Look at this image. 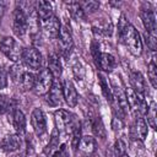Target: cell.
Instances as JSON below:
<instances>
[{
  "mask_svg": "<svg viewBox=\"0 0 157 157\" xmlns=\"http://www.w3.org/2000/svg\"><path fill=\"white\" fill-rule=\"evenodd\" d=\"M36 12H37L39 23H42V22L49 20L52 16H54L52 4L49 1H44V0H39L36 2Z\"/></svg>",
  "mask_w": 157,
  "mask_h": 157,
  "instance_id": "16",
  "label": "cell"
},
{
  "mask_svg": "<svg viewBox=\"0 0 157 157\" xmlns=\"http://www.w3.org/2000/svg\"><path fill=\"white\" fill-rule=\"evenodd\" d=\"M80 140H81V126L80 124H77L71 132V145L74 148H77Z\"/></svg>",
  "mask_w": 157,
  "mask_h": 157,
  "instance_id": "29",
  "label": "cell"
},
{
  "mask_svg": "<svg viewBox=\"0 0 157 157\" xmlns=\"http://www.w3.org/2000/svg\"><path fill=\"white\" fill-rule=\"evenodd\" d=\"M61 87H63V97L65 98V102L69 104V107L74 108L78 101V93L76 91V87L70 80H64Z\"/></svg>",
  "mask_w": 157,
  "mask_h": 157,
  "instance_id": "12",
  "label": "cell"
},
{
  "mask_svg": "<svg viewBox=\"0 0 157 157\" xmlns=\"http://www.w3.org/2000/svg\"><path fill=\"white\" fill-rule=\"evenodd\" d=\"M0 50L7 59H10L13 63H17L21 59V55L23 52L22 47L17 43V40L10 36L4 37L0 40Z\"/></svg>",
  "mask_w": 157,
  "mask_h": 157,
  "instance_id": "3",
  "label": "cell"
},
{
  "mask_svg": "<svg viewBox=\"0 0 157 157\" xmlns=\"http://www.w3.org/2000/svg\"><path fill=\"white\" fill-rule=\"evenodd\" d=\"M54 82V77L52 76V74L49 72L48 69H43L39 71V74L36 76V81H34V86H33V91L37 96H45L52 85Z\"/></svg>",
  "mask_w": 157,
  "mask_h": 157,
  "instance_id": "4",
  "label": "cell"
},
{
  "mask_svg": "<svg viewBox=\"0 0 157 157\" xmlns=\"http://www.w3.org/2000/svg\"><path fill=\"white\" fill-rule=\"evenodd\" d=\"M21 147V136L18 134H10L0 141V150L4 152H15Z\"/></svg>",
  "mask_w": 157,
  "mask_h": 157,
  "instance_id": "13",
  "label": "cell"
},
{
  "mask_svg": "<svg viewBox=\"0 0 157 157\" xmlns=\"http://www.w3.org/2000/svg\"><path fill=\"white\" fill-rule=\"evenodd\" d=\"M140 16L146 29V33L157 37V26H156V15L152 7L148 4H144L140 10Z\"/></svg>",
  "mask_w": 157,
  "mask_h": 157,
  "instance_id": "7",
  "label": "cell"
},
{
  "mask_svg": "<svg viewBox=\"0 0 157 157\" xmlns=\"http://www.w3.org/2000/svg\"><path fill=\"white\" fill-rule=\"evenodd\" d=\"M78 150L81 153L86 155V156H91L94 153L96 148H97V144L93 136L86 135V136H81V140L78 142Z\"/></svg>",
  "mask_w": 157,
  "mask_h": 157,
  "instance_id": "20",
  "label": "cell"
},
{
  "mask_svg": "<svg viewBox=\"0 0 157 157\" xmlns=\"http://www.w3.org/2000/svg\"><path fill=\"white\" fill-rule=\"evenodd\" d=\"M13 107V102L6 94H0V114L9 113Z\"/></svg>",
  "mask_w": 157,
  "mask_h": 157,
  "instance_id": "27",
  "label": "cell"
},
{
  "mask_svg": "<svg viewBox=\"0 0 157 157\" xmlns=\"http://www.w3.org/2000/svg\"><path fill=\"white\" fill-rule=\"evenodd\" d=\"M48 70L54 77V80H58L63 74V65L60 61V58L56 53H52L48 55Z\"/></svg>",
  "mask_w": 157,
  "mask_h": 157,
  "instance_id": "17",
  "label": "cell"
},
{
  "mask_svg": "<svg viewBox=\"0 0 157 157\" xmlns=\"http://www.w3.org/2000/svg\"><path fill=\"white\" fill-rule=\"evenodd\" d=\"M118 36L132 55H135V56L141 55V53H142V40L140 38V34L135 29V27L126 21L124 15H121V17L119 20V23H118Z\"/></svg>",
  "mask_w": 157,
  "mask_h": 157,
  "instance_id": "1",
  "label": "cell"
},
{
  "mask_svg": "<svg viewBox=\"0 0 157 157\" xmlns=\"http://www.w3.org/2000/svg\"><path fill=\"white\" fill-rule=\"evenodd\" d=\"M56 39H58V48H59L60 54L64 58H67L72 50V47H74L72 36H71V32L67 28V26L60 27V31H59Z\"/></svg>",
  "mask_w": 157,
  "mask_h": 157,
  "instance_id": "6",
  "label": "cell"
},
{
  "mask_svg": "<svg viewBox=\"0 0 157 157\" xmlns=\"http://www.w3.org/2000/svg\"><path fill=\"white\" fill-rule=\"evenodd\" d=\"M91 126H92V131H93V134L96 136H98L101 139H104L105 137V129H104V125H103L102 119L98 115H94L91 119Z\"/></svg>",
  "mask_w": 157,
  "mask_h": 157,
  "instance_id": "23",
  "label": "cell"
},
{
  "mask_svg": "<svg viewBox=\"0 0 157 157\" xmlns=\"http://www.w3.org/2000/svg\"><path fill=\"white\" fill-rule=\"evenodd\" d=\"M9 121L16 130V132L21 136L26 131V117L23 112L18 108H12L9 112Z\"/></svg>",
  "mask_w": 157,
  "mask_h": 157,
  "instance_id": "10",
  "label": "cell"
},
{
  "mask_svg": "<svg viewBox=\"0 0 157 157\" xmlns=\"http://www.w3.org/2000/svg\"><path fill=\"white\" fill-rule=\"evenodd\" d=\"M45 96H47V102L50 105L56 107V105L61 104L64 97H63V87H61V83L59 82V80H54L49 92Z\"/></svg>",
  "mask_w": 157,
  "mask_h": 157,
  "instance_id": "14",
  "label": "cell"
},
{
  "mask_svg": "<svg viewBox=\"0 0 157 157\" xmlns=\"http://www.w3.org/2000/svg\"><path fill=\"white\" fill-rule=\"evenodd\" d=\"M147 134H148V130H147V124L145 121V119L139 115L136 117L135 119V123L131 128V135L132 137L140 140V141H145V139L147 137Z\"/></svg>",
  "mask_w": 157,
  "mask_h": 157,
  "instance_id": "15",
  "label": "cell"
},
{
  "mask_svg": "<svg viewBox=\"0 0 157 157\" xmlns=\"http://www.w3.org/2000/svg\"><path fill=\"white\" fill-rule=\"evenodd\" d=\"M16 157H21V156H16Z\"/></svg>",
  "mask_w": 157,
  "mask_h": 157,
  "instance_id": "33",
  "label": "cell"
},
{
  "mask_svg": "<svg viewBox=\"0 0 157 157\" xmlns=\"http://www.w3.org/2000/svg\"><path fill=\"white\" fill-rule=\"evenodd\" d=\"M147 76H148V80H150L152 87L156 88L157 87V66H156L155 54H153L151 61L148 63V66H147Z\"/></svg>",
  "mask_w": 157,
  "mask_h": 157,
  "instance_id": "25",
  "label": "cell"
},
{
  "mask_svg": "<svg viewBox=\"0 0 157 157\" xmlns=\"http://www.w3.org/2000/svg\"><path fill=\"white\" fill-rule=\"evenodd\" d=\"M66 7H67V11L70 12L71 17H74L76 21H80V20H83L86 17L80 2L77 1H70V2H66Z\"/></svg>",
  "mask_w": 157,
  "mask_h": 157,
  "instance_id": "22",
  "label": "cell"
},
{
  "mask_svg": "<svg viewBox=\"0 0 157 157\" xmlns=\"http://www.w3.org/2000/svg\"><path fill=\"white\" fill-rule=\"evenodd\" d=\"M4 10H5V2L0 1V23H1V17H2V13H4Z\"/></svg>",
  "mask_w": 157,
  "mask_h": 157,
  "instance_id": "32",
  "label": "cell"
},
{
  "mask_svg": "<svg viewBox=\"0 0 157 157\" xmlns=\"http://www.w3.org/2000/svg\"><path fill=\"white\" fill-rule=\"evenodd\" d=\"M40 27H42V31L44 33V36L47 38H50V39H55L59 34V31H60V21L56 18V16H52L49 20L39 23Z\"/></svg>",
  "mask_w": 157,
  "mask_h": 157,
  "instance_id": "11",
  "label": "cell"
},
{
  "mask_svg": "<svg viewBox=\"0 0 157 157\" xmlns=\"http://www.w3.org/2000/svg\"><path fill=\"white\" fill-rule=\"evenodd\" d=\"M130 83H131V88L139 96L144 97L145 91H146V83H145V78L140 71H134L130 74Z\"/></svg>",
  "mask_w": 157,
  "mask_h": 157,
  "instance_id": "19",
  "label": "cell"
},
{
  "mask_svg": "<svg viewBox=\"0 0 157 157\" xmlns=\"http://www.w3.org/2000/svg\"><path fill=\"white\" fill-rule=\"evenodd\" d=\"M98 82H99V86H101V88H102V93H103V96L107 98V101L113 102V94H112L110 85H109L107 77H105L102 72L98 74Z\"/></svg>",
  "mask_w": 157,
  "mask_h": 157,
  "instance_id": "24",
  "label": "cell"
},
{
  "mask_svg": "<svg viewBox=\"0 0 157 157\" xmlns=\"http://www.w3.org/2000/svg\"><path fill=\"white\" fill-rule=\"evenodd\" d=\"M31 124L38 137H43L47 134V119L42 109H33V112L31 113Z\"/></svg>",
  "mask_w": 157,
  "mask_h": 157,
  "instance_id": "9",
  "label": "cell"
},
{
  "mask_svg": "<svg viewBox=\"0 0 157 157\" xmlns=\"http://www.w3.org/2000/svg\"><path fill=\"white\" fill-rule=\"evenodd\" d=\"M146 118H147V123L152 129H157V124H156V103L152 101L150 103V105L146 109Z\"/></svg>",
  "mask_w": 157,
  "mask_h": 157,
  "instance_id": "26",
  "label": "cell"
},
{
  "mask_svg": "<svg viewBox=\"0 0 157 157\" xmlns=\"http://www.w3.org/2000/svg\"><path fill=\"white\" fill-rule=\"evenodd\" d=\"M76 117L74 114H71L70 112L65 110V109H59L54 113V119H55V124H56V130L58 132L61 134H67V132H72L74 128L80 124L77 123V120L75 119Z\"/></svg>",
  "mask_w": 157,
  "mask_h": 157,
  "instance_id": "2",
  "label": "cell"
},
{
  "mask_svg": "<svg viewBox=\"0 0 157 157\" xmlns=\"http://www.w3.org/2000/svg\"><path fill=\"white\" fill-rule=\"evenodd\" d=\"M12 29L13 33L17 37H23L28 32V23H27V16L25 11L17 6L13 10V22H12Z\"/></svg>",
  "mask_w": 157,
  "mask_h": 157,
  "instance_id": "8",
  "label": "cell"
},
{
  "mask_svg": "<svg viewBox=\"0 0 157 157\" xmlns=\"http://www.w3.org/2000/svg\"><path fill=\"white\" fill-rule=\"evenodd\" d=\"M7 86V74L6 70L0 66V90H4Z\"/></svg>",
  "mask_w": 157,
  "mask_h": 157,
  "instance_id": "31",
  "label": "cell"
},
{
  "mask_svg": "<svg viewBox=\"0 0 157 157\" xmlns=\"http://www.w3.org/2000/svg\"><path fill=\"white\" fill-rule=\"evenodd\" d=\"M145 38H146V43H147V47L151 49L152 53L156 52V48H157V39L155 36H151L148 33H145Z\"/></svg>",
  "mask_w": 157,
  "mask_h": 157,
  "instance_id": "30",
  "label": "cell"
},
{
  "mask_svg": "<svg viewBox=\"0 0 157 157\" xmlns=\"http://www.w3.org/2000/svg\"><path fill=\"white\" fill-rule=\"evenodd\" d=\"M22 63L26 67L33 71H38L42 67V54L34 47H27L23 49L21 55Z\"/></svg>",
  "mask_w": 157,
  "mask_h": 157,
  "instance_id": "5",
  "label": "cell"
},
{
  "mask_svg": "<svg viewBox=\"0 0 157 157\" xmlns=\"http://www.w3.org/2000/svg\"><path fill=\"white\" fill-rule=\"evenodd\" d=\"M80 5H81L85 15L87 12L92 13V12H94L99 7V2H97V1H83V2H80Z\"/></svg>",
  "mask_w": 157,
  "mask_h": 157,
  "instance_id": "28",
  "label": "cell"
},
{
  "mask_svg": "<svg viewBox=\"0 0 157 157\" xmlns=\"http://www.w3.org/2000/svg\"><path fill=\"white\" fill-rule=\"evenodd\" d=\"M34 81H36V75H33L32 72L26 71V70L22 69V71H21L16 82L21 86V88L23 91H29V90H33Z\"/></svg>",
  "mask_w": 157,
  "mask_h": 157,
  "instance_id": "21",
  "label": "cell"
},
{
  "mask_svg": "<svg viewBox=\"0 0 157 157\" xmlns=\"http://www.w3.org/2000/svg\"><path fill=\"white\" fill-rule=\"evenodd\" d=\"M96 64L103 71H112L117 66V60L109 53H99V55L96 60Z\"/></svg>",
  "mask_w": 157,
  "mask_h": 157,
  "instance_id": "18",
  "label": "cell"
}]
</instances>
